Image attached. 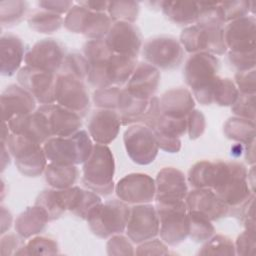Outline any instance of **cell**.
Masks as SVG:
<instances>
[{
  "label": "cell",
  "mask_w": 256,
  "mask_h": 256,
  "mask_svg": "<svg viewBox=\"0 0 256 256\" xmlns=\"http://www.w3.org/2000/svg\"><path fill=\"white\" fill-rule=\"evenodd\" d=\"M83 56L88 62L86 81L96 89L125 85L137 65L136 57L113 53L104 38L88 40Z\"/></svg>",
  "instance_id": "cell-1"
},
{
  "label": "cell",
  "mask_w": 256,
  "mask_h": 256,
  "mask_svg": "<svg viewBox=\"0 0 256 256\" xmlns=\"http://www.w3.org/2000/svg\"><path fill=\"white\" fill-rule=\"evenodd\" d=\"M219 69V59L210 53H194L187 59L183 69L184 80L200 104H213V91Z\"/></svg>",
  "instance_id": "cell-2"
},
{
  "label": "cell",
  "mask_w": 256,
  "mask_h": 256,
  "mask_svg": "<svg viewBox=\"0 0 256 256\" xmlns=\"http://www.w3.org/2000/svg\"><path fill=\"white\" fill-rule=\"evenodd\" d=\"M82 171V183L89 190L107 196L115 189V160L107 145H93L91 154L83 163Z\"/></svg>",
  "instance_id": "cell-3"
},
{
  "label": "cell",
  "mask_w": 256,
  "mask_h": 256,
  "mask_svg": "<svg viewBox=\"0 0 256 256\" xmlns=\"http://www.w3.org/2000/svg\"><path fill=\"white\" fill-rule=\"evenodd\" d=\"M93 145L87 131L79 130L69 137H50L42 146L49 162L78 165L86 161L92 152Z\"/></svg>",
  "instance_id": "cell-4"
},
{
  "label": "cell",
  "mask_w": 256,
  "mask_h": 256,
  "mask_svg": "<svg viewBox=\"0 0 256 256\" xmlns=\"http://www.w3.org/2000/svg\"><path fill=\"white\" fill-rule=\"evenodd\" d=\"M161 240L170 246L183 242L189 235L188 209L185 200H157Z\"/></svg>",
  "instance_id": "cell-5"
},
{
  "label": "cell",
  "mask_w": 256,
  "mask_h": 256,
  "mask_svg": "<svg viewBox=\"0 0 256 256\" xmlns=\"http://www.w3.org/2000/svg\"><path fill=\"white\" fill-rule=\"evenodd\" d=\"M130 207L120 199H112L97 205L88 215L86 221L91 232L99 238L106 239L125 231Z\"/></svg>",
  "instance_id": "cell-6"
},
{
  "label": "cell",
  "mask_w": 256,
  "mask_h": 256,
  "mask_svg": "<svg viewBox=\"0 0 256 256\" xmlns=\"http://www.w3.org/2000/svg\"><path fill=\"white\" fill-rule=\"evenodd\" d=\"M246 167L237 161H228L227 170L212 191L228 206L230 215L239 212L241 206L253 195L247 181Z\"/></svg>",
  "instance_id": "cell-7"
},
{
  "label": "cell",
  "mask_w": 256,
  "mask_h": 256,
  "mask_svg": "<svg viewBox=\"0 0 256 256\" xmlns=\"http://www.w3.org/2000/svg\"><path fill=\"white\" fill-rule=\"evenodd\" d=\"M5 143L21 174L27 177H37L44 172L48 160L42 144L11 132Z\"/></svg>",
  "instance_id": "cell-8"
},
{
  "label": "cell",
  "mask_w": 256,
  "mask_h": 256,
  "mask_svg": "<svg viewBox=\"0 0 256 256\" xmlns=\"http://www.w3.org/2000/svg\"><path fill=\"white\" fill-rule=\"evenodd\" d=\"M182 47L189 53L206 52L213 55L227 53L223 38V27L195 23L183 29L180 34Z\"/></svg>",
  "instance_id": "cell-9"
},
{
  "label": "cell",
  "mask_w": 256,
  "mask_h": 256,
  "mask_svg": "<svg viewBox=\"0 0 256 256\" xmlns=\"http://www.w3.org/2000/svg\"><path fill=\"white\" fill-rule=\"evenodd\" d=\"M112 21L106 12H94L78 3L67 12L64 27L73 33H80L92 39H102L108 33Z\"/></svg>",
  "instance_id": "cell-10"
},
{
  "label": "cell",
  "mask_w": 256,
  "mask_h": 256,
  "mask_svg": "<svg viewBox=\"0 0 256 256\" xmlns=\"http://www.w3.org/2000/svg\"><path fill=\"white\" fill-rule=\"evenodd\" d=\"M141 49L142 56L147 63L163 70L178 67L184 56L181 43L175 37L168 35H160L148 39Z\"/></svg>",
  "instance_id": "cell-11"
},
{
  "label": "cell",
  "mask_w": 256,
  "mask_h": 256,
  "mask_svg": "<svg viewBox=\"0 0 256 256\" xmlns=\"http://www.w3.org/2000/svg\"><path fill=\"white\" fill-rule=\"evenodd\" d=\"M55 102L84 117L91 105L85 81L70 74L58 73L55 81Z\"/></svg>",
  "instance_id": "cell-12"
},
{
  "label": "cell",
  "mask_w": 256,
  "mask_h": 256,
  "mask_svg": "<svg viewBox=\"0 0 256 256\" xmlns=\"http://www.w3.org/2000/svg\"><path fill=\"white\" fill-rule=\"evenodd\" d=\"M124 146L130 159L139 165L152 163L158 154V143L153 131L145 125H130L123 135Z\"/></svg>",
  "instance_id": "cell-13"
},
{
  "label": "cell",
  "mask_w": 256,
  "mask_h": 256,
  "mask_svg": "<svg viewBox=\"0 0 256 256\" xmlns=\"http://www.w3.org/2000/svg\"><path fill=\"white\" fill-rule=\"evenodd\" d=\"M57 74L38 68L23 66L17 72L20 86L26 89L42 105L55 103V81Z\"/></svg>",
  "instance_id": "cell-14"
},
{
  "label": "cell",
  "mask_w": 256,
  "mask_h": 256,
  "mask_svg": "<svg viewBox=\"0 0 256 256\" xmlns=\"http://www.w3.org/2000/svg\"><path fill=\"white\" fill-rule=\"evenodd\" d=\"M126 234L133 243L140 244L159 233V219L156 208L149 204H135L130 207Z\"/></svg>",
  "instance_id": "cell-15"
},
{
  "label": "cell",
  "mask_w": 256,
  "mask_h": 256,
  "mask_svg": "<svg viewBox=\"0 0 256 256\" xmlns=\"http://www.w3.org/2000/svg\"><path fill=\"white\" fill-rule=\"evenodd\" d=\"M65 57L62 43L52 38H45L36 42L26 52L24 62L27 66L57 74Z\"/></svg>",
  "instance_id": "cell-16"
},
{
  "label": "cell",
  "mask_w": 256,
  "mask_h": 256,
  "mask_svg": "<svg viewBox=\"0 0 256 256\" xmlns=\"http://www.w3.org/2000/svg\"><path fill=\"white\" fill-rule=\"evenodd\" d=\"M117 197L128 204H145L155 198V180L145 173H130L115 185Z\"/></svg>",
  "instance_id": "cell-17"
},
{
  "label": "cell",
  "mask_w": 256,
  "mask_h": 256,
  "mask_svg": "<svg viewBox=\"0 0 256 256\" xmlns=\"http://www.w3.org/2000/svg\"><path fill=\"white\" fill-rule=\"evenodd\" d=\"M224 43L227 52L248 53L256 48V20L255 17L243 18L228 22L223 28Z\"/></svg>",
  "instance_id": "cell-18"
},
{
  "label": "cell",
  "mask_w": 256,
  "mask_h": 256,
  "mask_svg": "<svg viewBox=\"0 0 256 256\" xmlns=\"http://www.w3.org/2000/svg\"><path fill=\"white\" fill-rule=\"evenodd\" d=\"M104 40L110 50L116 54L137 58L142 48L141 32L134 23L113 22Z\"/></svg>",
  "instance_id": "cell-19"
},
{
  "label": "cell",
  "mask_w": 256,
  "mask_h": 256,
  "mask_svg": "<svg viewBox=\"0 0 256 256\" xmlns=\"http://www.w3.org/2000/svg\"><path fill=\"white\" fill-rule=\"evenodd\" d=\"M36 110L45 117L52 137H69L79 131L82 126L81 116L58 104L40 105Z\"/></svg>",
  "instance_id": "cell-20"
},
{
  "label": "cell",
  "mask_w": 256,
  "mask_h": 256,
  "mask_svg": "<svg viewBox=\"0 0 256 256\" xmlns=\"http://www.w3.org/2000/svg\"><path fill=\"white\" fill-rule=\"evenodd\" d=\"M185 202L189 211H195L210 221L230 215L228 206L208 188H194L187 193Z\"/></svg>",
  "instance_id": "cell-21"
},
{
  "label": "cell",
  "mask_w": 256,
  "mask_h": 256,
  "mask_svg": "<svg viewBox=\"0 0 256 256\" xmlns=\"http://www.w3.org/2000/svg\"><path fill=\"white\" fill-rule=\"evenodd\" d=\"M159 83V69L147 62H140L137 63L132 75L126 82L124 89L134 97L149 100L154 97Z\"/></svg>",
  "instance_id": "cell-22"
},
{
  "label": "cell",
  "mask_w": 256,
  "mask_h": 256,
  "mask_svg": "<svg viewBox=\"0 0 256 256\" xmlns=\"http://www.w3.org/2000/svg\"><path fill=\"white\" fill-rule=\"evenodd\" d=\"M155 201L185 200L188 187L185 175L174 167L162 168L155 178Z\"/></svg>",
  "instance_id": "cell-23"
},
{
  "label": "cell",
  "mask_w": 256,
  "mask_h": 256,
  "mask_svg": "<svg viewBox=\"0 0 256 256\" xmlns=\"http://www.w3.org/2000/svg\"><path fill=\"white\" fill-rule=\"evenodd\" d=\"M121 125L120 117L115 110L99 108L89 119L88 132L94 142L107 145L117 137Z\"/></svg>",
  "instance_id": "cell-24"
},
{
  "label": "cell",
  "mask_w": 256,
  "mask_h": 256,
  "mask_svg": "<svg viewBox=\"0 0 256 256\" xmlns=\"http://www.w3.org/2000/svg\"><path fill=\"white\" fill-rule=\"evenodd\" d=\"M35 98L22 86L11 84L1 94V111L3 122H8L11 118L29 114L36 109Z\"/></svg>",
  "instance_id": "cell-25"
},
{
  "label": "cell",
  "mask_w": 256,
  "mask_h": 256,
  "mask_svg": "<svg viewBox=\"0 0 256 256\" xmlns=\"http://www.w3.org/2000/svg\"><path fill=\"white\" fill-rule=\"evenodd\" d=\"M10 132L27 137L39 144H44L51 136L43 114L35 110L29 114H22L6 122Z\"/></svg>",
  "instance_id": "cell-26"
},
{
  "label": "cell",
  "mask_w": 256,
  "mask_h": 256,
  "mask_svg": "<svg viewBox=\"0 0 256 256\" xmlns=\"http://www.w3.org/2000/svg\"><path fill=\"white\" fill-rule=\"evenodd\" d=\"M25 44L18 36L7 33L0 38V64L3 76H12L19 71L26 52Z\"/></svg>",
  "instance_id": "cell-27"
},
{
  "label": "cell",
  "mask_w": 256,
  "mask_h": 256,
  "mask_svg": "<svg viewBox=\"0 0 256 256\" xmlns=\"http://www.w3.org/2000/svg\"><path fill=\"white\" fill-rule=\"evenodd\" d=\"M61 195L66 210L84 220H86L89 213L102 202L97 193L82 189L78 186L61 189Z\"/></svg>",
  "instance_id": "cell-28"
},
{
  "label": "cell",
  "mask_w": 256,
  "mask_h": 256,
  "mask_svg": "<svg viewBox=\"0 0 256 256\" xmlns=\"http://www.w3.org/2000/svg\"><path fill=\"white\" fill-rule=\"evenodd\" d=\"M160 110L164 115L172 117H187L194 109L195 101L192 93L183 87L167 90L159 98Z\"/></svg>",
  "instance_id": "cell-29"
},
{
  "label": "cell",
  "mask_w": 256,
  "mask_h": 256,
  "mask_svg": "<svg viewBox=\"0 0 256 256\" xmlns=\"http://www.w3.org/2000/svg\"><path fill=\"white\" fill-rule=\"evenodd\" d=\"M149 100L140 99L131 95L126 89L121 88L116 112L118 113L121 124L124 126L141 124L149 106Z\"/></svg>",
  "instance_id": "cell-30"
},
{
  "label": "cell",
  "mask_w": 256,
  "mask_h": 256,
  "mask_svg": "<svg viewBox=\"0 0 256 256\" xmlns=\"http://www.w3.org/2000/svg\"><path fill=\"white\" fill-rule=\"evenodd\" d=\"M47 222H49V218L46 212L34 204V206L27 207L18 215L14 226L17 234L24 239H28L41 233Z\"/></svg>",
  "instance_id": "cell-31"
},
{
  "label": "cell",
  "mask_w": 256,
  "mask_h": 256,
  "mask_svg": "<svg viewBox=\"0 0 256 256\" xmlns=\"http://www.w3.org/2000/svg\"><path fill=\"white\" fill-rule=\"evenodd\" d=\"M160 9L168 20L177 25L194 24L198 16V3L190 1H160Z\"/></svg>",
  "instance_id": "cell-32"
},
{
  "label": "cell",
  "mask_w": 256,
  "mask_h": 256,
  "mask_svg": "<svg viewBox=\"0 0 256 256\" xmlns=\"http://www.w3.org/2000/svg\"><path fill=\"white\" fill-rule=\"evenodd\" d=\"M45 180L49 186L55 189L72 187L78 177L76 165H62L49 162L44 170Z\"/></svg>",
  "instance_id": "cell-33"
},
{
  "label": "cell",
  "mask_w": 256,
  "mask_h": 256,
  "mask_svg": "<svg viewBox=\"0 0 256 256\" xmlns=\"http://www.w3.org/2000/svg\"><path fill=\"white\" fill-rule=\"evenodd\" d=\"M223 131L228 139L247 144L255 139V121L234 116L225 122Z\"/></svg>",
  "instance_id": "cell-34"
},
{
  "label": "cell",
  "mask_w": 256,
  "mask_h": 256,
  "mask_svg": "<svg viewBox=\"0 0 256 256\" xmlns=\"http://www.w3.org/2000/svg\"><path fill=\"white\" fill-rule=\"evenodd\" d=\"M27 22L32 30L38 33L51 34L64 25V18L59 14L40 9L31 13L27 18Z\"/></svg>",
  "instance_id": "cell-35"
},
{
  "label": "cell",
  "mask_w": 256,
  "mask_h": 256,
  "mask_svg": "<svg viewBox=\"0 0 256 256\" xmlns=\"http://www.w3.org/2000/svg\"><path fill=\"white\" fill-rule=\"evenodd\" d=\"M35 205L41 207L46 212L49 221L58 219L66 211L61 195V189L51 188L43 190L37 196Z\"/></svg>",
  "instance_id": "cell-36"
},
{
  "label": "cell",
  "mask_w": 256,
  "mask_h": 256,
  "mask_svg": "<svg viewBox=\"0 0 256 256\" xmlns=\"http://www.w3.org/2000/svg\"><path fill=\"white\" fill-rule=\"evenodd\" d=\"M29 4L21 0L0 2V22L2 26L11 27L21 22L27 14Z\"/></svg>",
  "instance_id": "cell-37"
},
{
  "label": "cell",
  "mask_w": 256,
  "mask_h": 256,
  "mask_svg": "<svg viewBox=\"0 0 256 256\" xmlns=\"http://www.w3.org/2000/svg\"><path fill=\"white\" fill-rule=\"evenodd\" d=\"M189 237L195 242H205L213 236L215 228L211 221L205 216L188 210Z\"/></svg>",
  "instance_id": "cell-38"
},
{
  "label": "cell",
  "mask_w": 256,
  "mask_h": 256,
  "mask_svg": "<svg viewBox=\"0 0 256 256\" xmlns=\"http://www.w3.org/2000/svg\"><path fill=\"white\" fill-rule=\"evenodd\" d=\"M107 14L112 23L124 21L134 23L139 14V3L135 1H109Z\"/></svg>",
  "instance_id": "cell-39"
},
{
  "label": "cell",
  "mask_w": 256,
  "mask_h": 256,
  "mask_svg": "<svg viewBox=\"0 0 256 256\" xmlns=\"http://www.w3.org/2000/svg\"><path fill=\"white\" fill-rule=\"evenodd\" d=\"M198 16L196 23L223 27L226 24L220 2H197Z\"/></svg>",
  "instance_id": "cell-40"
},
{
  "label": "cell",
  "mask_w": 256,
  "mask_h": 256,
  "mask_svg": "<svg viewBox=\"0 0 256 256\" xmlns=\"http://www.w3.org/2000/svg\"><path fill=\"white\" fill-rule=\"evenodd\" d=\"M238 95L239 91L231 79L218 77L213 91V104L218 106H232Z\"/></svg>",
  "instance_id": "cell-41"
},
{
  "label": "cell",
  "mask_w": 256,
  "mask_h": 256,
  "mask_svg": "<svg viewBox=\"0 0 256 256\" xmlns=\"http://www.w3.org/2000/svg\"><path fill=\"white\" fill-rule=\"evenodd\" d=\"M199 255H235V245L232 240L221 234L210 237L201 250L198 252Z\"/></svg>",
  "instance_id": "cell-42"
},
{
  "label": "cell",
  "mask_w": 256,
  "mask_h": 256,
  "mask_svg": "<svg viewBox=\"0 0 256 256\" xmlns=\"http://www.w3.org/2000/svg\"><path fill=\"white\" fill-rule=\"evenodd\" d=\"M58 252V244L54 239L35 236L25 244L19 255H55Z\"/></svg>",
  "instance_id": "cell-43"
},
{
  "label": "cell",
  "mask_w": 256,
  "mask_h": 256,
  "mask_svg": "<svg viewBox=\"0 0 256 256\" xmlns=\"http://www.w3.org/2000/svg\"><path fill=\"white\" fill-rule=\"evenodd\" d=\"M58 73L70 74L86 81L88 74V62L85 57L78 52L69 53L66 55Z\"/></svg>",
  "instance_id": "cell-44"
},
{
  "label": "cell",
  "mask_w": 256,
  "mask_h": 256,
  "mask_svg": "<svg viewBox=\"0 0 256 256\" xmlns=\"http://www.w3.org/2000/svg\"><path fill=\"white\" fill-rule=\"evenodd\" d=\"M120 92L121 88L119 86H109L95 89L93 92L92 101L98 108L111 109L116 111Z\"/></svg>",
  "instance_id": "cell-45"
},
{
  "label": "cell",
  "mask_w": 256,
  "mask_h": 256,
  "mask_svg": "<svg viewBox=\"0 0 256 256\" xmlns=\"http://www.w3.org/2000/svg\"><path fill=\"white\" fill-rule=\"evenodd\" d=\"M231 111L235 116L255 121V94L239 93Z\"/></svg>",
  "instance_id": "cell-46"
},
{
  "label": "cell",
  "mask_w": 256,
  "mask_h": 256,
  "mask_svg": "<svg viewBox=\"0 0 256 256\" xmlns=\"http://www.w3.org/2000/svg\"><path fill=\"white\" fill-rule=\"evenodd\" d=\"M225 22H231L245 17L250 12V1H224L220 2Z\"/></svg>",
  "instance_id": "cell-47"
},
{
  "label": "cell",
  "mask_w": 256,
  "mask_h": 256,
  "mask_svg": "<svg viewBox=\"0 0 256 256\" xmlns=\"http://www.w3.org/2000/svg\"><path fill=\"white\" fill-rule=\"evenodd\" d=\"M235 253L238 255H254L256 248V229H247L237 237Z\"/></svg>",
  "instance_id": "cell-48"
},
{
  "label": "cell",
  "mask_w": 256,
  "mask_h": 256,
  "mask_svg": "<svg viewBox=\"0 0 256 256\" xmlns=\"http://www.w3.org/2000/svg\"><path fill=\"white\" fill-rule=\"evenodd\" d=\"M108 255H132L135 254L129 238L116 234L110 237L106 244Z\"/></svg>",
  "instance_id": "cell-49"
},
{
  "label": "cell",
  "mask_w": 256,
  "mask_h": 256,
  "mask_svg": "<svg viewBox=\"0 0 256 256\" xmlns=\"http://www.w3.org/2000/svg\"><path fill=\"white\" fill-rule=\"evenodd\" d=\"M205 128L206 119L204 114L197 109H193L187 116V133L189 138L192 140L199 138L204 133Z\"/></svg>",
  "instance_id": "cell-50"
},
{
  "label": "cell",
  "mask_w": 256,
  "mask_h": 256,
  "mask_svg": "<svg viewBox=\"0 0 256 256\" xmlns=\"http://www.w3.org/2000/svg\"><path fill=\"white\" fill-rule=\"evenodd\" d=\"M235 85L239 93L255 94L256 92V73L255 68L247 71H239L235 74Z\"/></svg>",
  "instance_id": "cell-51"
},
{
  "label": "cell",
  "mask_w": 256,
  "mask_h": 256,
  "mask_svg": "<svg viewBox=\"0 0 256 256\" xmlns=\"http://www.w3.org/2000/svg\"><path fill=\"white\" fill-rule=\"evenodd\" d=\"M23 239L19 234L10 233L3 235L0 241L1 255H19L26 244Z\"/></svg>",
  "instance_id": "cell-52"
},
{
  "label": "cell",
  "mask_w": 256,
  "mask_h": 256,
  "mask_svg": "<svg viewBox=\"0 0 256 256\" xmlns=\"http://www.w3.org/2000/svg\"><path fill=\"white\" fill-rule=\"evenodd\" d=\"M229 62L237 71H247L255 68V52L232 53L227 52Z\"/></svg>",
  "instance_id": "cell-53"
},
{
  "label": "cell",
  "mask_w": 256,
  "mask_h": 256,
  "mask_svg": "<svg viewBox=\"0 0 256 256\" xmlns=\"http://www.w3.org/2000/svg\"><path fill=\"white\" fill-rule=\"evenodd\" d=\"M137 255H167L169 251L163 241L158 239H150L139 244L135 251Z\"/></svg>",
  "instance_id": "cell-54"
},
{
  "label": "cell",
  "mask_w": 256,
  "mask_h": 256,
  "mask_svg": "<svg viewBox=\"0 0 256 256\" xmlns=\"http://www.w3.org/2000/svg\"><path fill=\"white\" fill-rule=\"evenodd\" d=\"M38 5L43 10L62 15L64 13L67 14V12L73 7L74 3L72 1H67V0H54V1L48 0V1H39Z\"/></svg>",
  "instance_id": "cell-55"
},
{
  "label": "cell",
  "mask_w": 256,
  "mask_h": 256,
  "mask_svg": "<svg viewBox=\"0 0 256 256\" xmlns=\"http://www.w3.org/2000/svg\"><path fill=\"white\" fill-rule=\"evenodd\" d=\"M77 3L94 12H106L109 1H80Z\"/></svg>",
  "instance_id": "cell-56"
},
{
  "label": "cell",
  "mask_w": 256,
  "mask_h": 256,
  "mask_svg": "<svg viewBox=\"0 0 256 256\" xmlns=\"http://www.w3.org/2000/svg\"><path fill=\"white\" fill-rule=\"evenodd\" d=\"M12 224V215L9 210L1 206V234L3 235L6 230H9Z\"/></svg>",
  "instance_id": "cell-57"
},
{
  "label": "cell",
  "mask_w": 256,
  "mask_h": 256,
  "mask_svg": "<svg viewBox=\"0 0 256 256\" xmlns=\"http://www.w3.org/2000/svg\"><path fill=\"white\" fill-rule=\"evenodd\" d=\"M245 145V159L250 165H255V139Z\"/></svg>",
  "instance_id": "cell-58"
},
{
  "label": "cell",
  "mask_w": 256,
  "mask_h": 256,
  "mask_svg": "<svg viewBox=\"0 0 256 256\" xmlns=\"http://www.w3.org/2000/svg\"><path fill=\"white\" fill-rule=\"evenodd\" d=\"M2 144V158H1V165H2V171L6 168V165L10 163V155H9V150H8V147L6 145L5 142H1Z\"/></svg>",
  "instance_id": "cell-59"
},
{
  "label": "cell",
  "mask_w": 256,
  "mask_h": 256,
  "mask_svg": "<svg viewBox=\"0 0 256 256\" xmlns=\"http://www.w3.org/2000/svg\"><path fill=\"white\" fill-rule=\"evenodd\" d=\"M243 151H244V148L241 143H237L231 148V154L234 155L235 157H239Z\"/></svg>",
  "instance_id": "cell-60"
}]
</instances>
